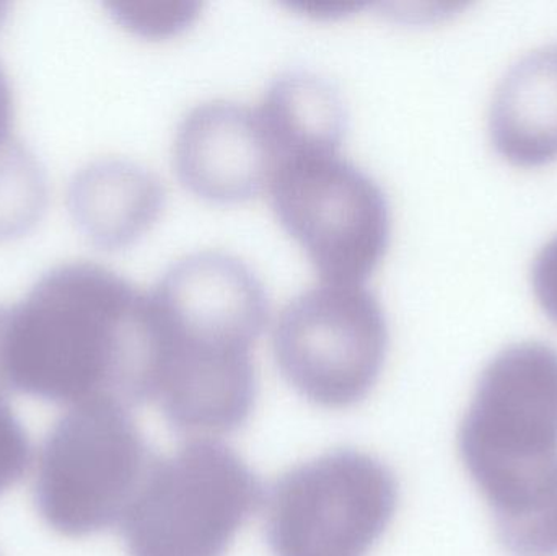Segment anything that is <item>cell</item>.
<instances>
[{
    "label": "cell",
    "mask_w": 557,
    "mask_h": 556,
    "mask_svg": "<svg viewBox=\"0 0 557 556\" xmlns=\"http://www.w3.org/2000/svg\"><path fill=\"white\" fill-rule=\"evenodd\" d=\"M160 351L150 291L90 261L49 271L7 312V384L51 404L156 401Z\"/></svg>",
    "instance_id": "1"
},
{
    "label": "cell",
    "mask_w": 557,
    "mask_h": 556,
    "mask_svg": "<svg viewBox=\"0 0 557 556\" xmlns=\"http://www.w3.org/2000/svg\"><path fill=\"white\" fill-rule=\"evenodd\" d=\"M468 475L516 556H557V349L522 342L481 372L458 433Z\"/></svg>",
    "instance_id": "2"
},
{
    "label": "cell",
    "mask_w": 557,
    "mask_h": 556,
    "mask_svg": "<svg viewBox=\"0 0 557 556\" xmlns=\"http://www.w3.org/2000/svg\"><path fill=\"white\" fill-rule=\"evenodd\" d=\"M263 502V485L227 444L198 440L156 457L121 521L129 556H224Z\"/></svg>",
    "instance_id": "3"
},
{
    "label": "cell",
    "mask_w": 557,
    "mask_h": 556,
    "mask_svg": "<svg viewBox=\"0 0 557 556\" xmlns=\"http://www.w3.org/2000/svg\"><path fill=\"white\" fill-rule=\"evenodd\" d=\"M153 459L124 405H74L42 444L36 508L49 528L67 538L107 531L123 521Z\"/></svg>",
    "instance_id": "4"
},
{
    "label": "cell",
    "mask_w": 557,
    "mask_h": 556,
    "mask_svg": "<svg viewBox=\"0 0 557 556\" xmlns=\"http://www.w3.org/2000/svg\"><path fill=\"white\" fill-rule=\"evenodd\" d=\"M268 188L278 221L324 281L363 283L385 257L392 237L388 198L339 150L285 157Z\"/></svg>",
    "instance_id": "5"
},
{
    "label": "cell",
    "mask_w": 557,
    "mask_h": 556,
    "mask_svg": "<svg viewBox=\"0 0 557 556\" xmlns=\"http://www.w3.org/2000/svg\"><path fill=\"white\" fill-rule=\"evenodd\" d=\"M388 322L362 283L324 281L292 297L273 332L274 358L288 384L311 404L347 408L382 374Z\"/></svg>",
    "instance_id": "6"
},
{
    "label": "cell",
    "mask_w": 557,
    "mask_h": 556,
    "mask_svg": "<svg viewBox=\"0 0 557 556\" xmlns=\"http://www.w3.org/2000/svg\"><path fill=\"white\" fill-rule=\"evenodd\" d=\"M398 482L369 454L336 449L271 486L264 532L274 556H366L392 524Z\"/></svg>",
    "instance_id": "7"
},
{
    "label": "cell",
    "mask_w": 557,
    "mask_h": 556,
    "mask_svg": "<svg viewBox=\"0 0 557 556\" xmlns=\"http://www.w3.org/2000/svg\"><path fill=\"white\" fill-rule=\"evenodd\" d=\"M281 156L260 107L232 100L196 104L180 121L173 163L186 188L238 202L270 186Z\"/></svg>",
    "instance_id": "8"
},
{
    "label": "cell",
    "mask_w": 557,
    "mask_h": 556,
    "mask_svg": "<svg viewBox=\"0 0 557 556\" xmlns=\"http://www.w3.org/2000/svg\"><path fill=\"white\" fill-rule=\"evenodd\" d=\"M160 325L175 335L255 345L268 319L270 297L250 264L234 255H186L150 291Z\"/></svg>",
    "instance_id": "9"
},
{
    "label": "cell",
    "mask_w": 557,
    "mask_h": 556,
    "mask_svg": "<svg viewBox=\"0 0 557 556\" xmlns=\"http://www.w3.org/2000/svg\"><path fill=\"white\" fill-rule=\"evenodd\" d=\"M69 205L95 245L117 250L134 244L159 219L165 186L152 170L133 160H98L75 176Z\"/></svg>",
    "instance_id": "10"
},
{
    "label": "cell",
    "mask_w": 557,
    "mask_h": 556,
    "mask_svg": "<svg viewBox=\"0 0 557 556\" xmlns=\"http://www.w3.org/2000/svg\"><path fill=\"white\" fill-rule=\"evenodd\" d=\"M490 131L497 152L516 165L557 159V42L529 52L504 75Z\"/></svg>",
    "instance_id": "11"
},
{
    "label": "cell",
    "mask_w": 557,
    "mask_h": 556,
    "mask_svg": "<svg viewBox=\"0 0 557 556\" xmlns=\"http://www.w3.org/2000/svg\"><path fill=\"white\" fill-rule=\"evenodd\" d=\"M258 107L273 134L281 162L294 153L339 150L343 144L346 104L336 85L314 72L278 75Z\"/></svg>",
    "instance_id": "12"
},
{
    "label": "cell",
    "mask_w": 557,
    "mask_h": 556,
    "mask_svg": "<svg viewBox=\"0 0 557 556\" xmlns=\"http://www.w3.org/2000/svg\"><path fill=\"white\" fill-rule=\"evenodd\" d=\"M46 201L45 176L23 147L0 150V240L22 235L39 219Z\"/></svg>",
    "instance_id": "13"
},
{
    "label": "cell",
    "mask_w": 557,
    "mask_h": 556,
    "mask_svg": "<svg viewBox=\"0 0 557 556\" xmlns=\"http://www.w3.org/2000/svg\"><path fill=\"white\" fill-rule=\"evenodd\" d=\"M111 15L124 28L144 38H166L188 28L201 3L193 0H123L108 3Z\"/></svg>",
    "instance_id": "14"
},
{
    "label": "cell",
    "mask_w": 557,
    "mask_h": 556,
    "mask_svg": "<svg viewBox=\"0 0 557 556\" xmlns=\"http://www.w3.org/2000/svg\"><path fill=\"white\" fill-rule=\"evenodd\" d=\"M32 464L26 431L5 401L0 400V493L23 479Z\"/></svg>",
    "instance_id": "15"
},
{
    "label": "cell",
    "mask_w": 557,
    "mask_h": 556,
    "mask_svg": "<svg viewBox=\"0 0 557 556\" xmlns=\"http://www.w3.org/2000/svg\"><path fill=\"white\" fill-rule=\"evenodd\" d=\"M532 284L540 306L557 323V234L543 245L533 260Z\"/></svg>",
    "instance_id": "16"
},
{
    "label": "cell",
    "mask_w": 557,
    "mask_h": 556,
    "mask_svg": "<svg viewBox=\"0 0 557 556\" xmlns=\"http://www.w3.org/2000/svg\"><path fill=\"white\" fill-rule=\"evenodd\" d=\"M3 16H5V5L0 3V23H2ZM12 114V91H10L9 82L0 67V150L12 143L10 140Z\"/></svg>",
    "instance_id": "17"
},
{
    "label": "cell",
    "mask_w": 557,
    "mask_h": 556,
    "mask_svg": "<svg viewBox=\"0 0 557 556\" xmlns=\"http://www.w3.org/2000/svg\"><path fill=\"white\" fill-rule=\"evenodd\" d=\"M7 312L9 310L0 307V400H3L7 392L10 391L7 384L5 366H3V335H5Z\"/></svg>",
    "instance_id": "18"
}]
</instances>
